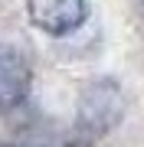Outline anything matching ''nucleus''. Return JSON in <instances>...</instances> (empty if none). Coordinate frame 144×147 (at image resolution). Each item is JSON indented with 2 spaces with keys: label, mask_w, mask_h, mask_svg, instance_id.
<instances>
[{
  "label": "nucleus",
  "mask_w": 144,
  "mask_h": 147,
  "mask_svg": "<svg viewBox=\"0 0 144 147\" xmlns=\"http://www.w3.org/2000/svg\"><path fill=\"white\" fill-rule=\"evenodd\" d=\"M85 0H30V20L46 33H69L85 20Z\"/></svg>",
  "instance_id": "obj_3"
},
{
  "label": "nucleus",
  "mask_w": 144,
  "mask_h": 147,
  "mask_svg": "<svg viewBox=\"0 0 144 147\" xmlns=\"http://www.w3.org/2000/svg\"><path fill=\"white\" fill-rule=\"evenodd\" d=\"M30 92V65L10 42H0V111L16 108Z\"/></svg>",
  "instance_id": "obj_2"
},
{
  "label": "nucleus",
  "mask_w": 144,
  "mask_h": 147,
  "mask_svg": "<svg viewBox=\"0 0 144 147\" xmlns=\"http://www.w3.org/2000/svg\"><path fill=\"white\" fill-rule=\"evenodd\" d=\"M138 7H141V13H144V0H138Z\"/></svg>",
  "instance_id": "obj_4"
},
{
  "label": "nucleus",
  "mask_w": 144,
  "mask_h": 147,
  "mask_svg": "<svg viewBox=\"0 0 144 147\" xmlns=\"http://www.w3.org/2000/svg\"><path fill=\"white\" fill-rule=\"evenodd\" d=\"M124 115V95L115 82H92L79 98V124L89 134H108Z\"/></svg>",
  "instance_id": "obj_1"
}]
</instances>
